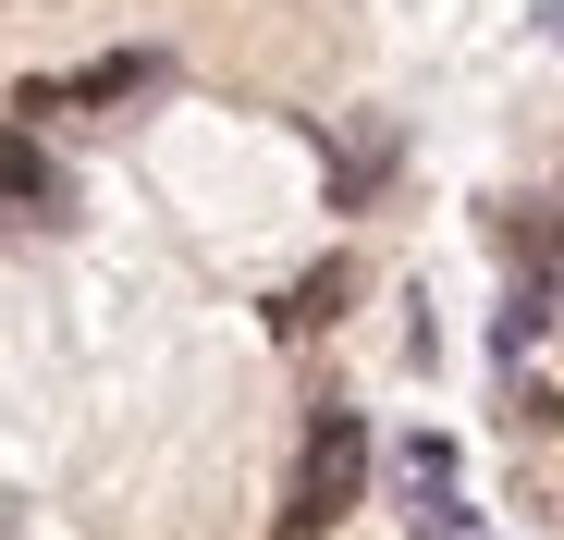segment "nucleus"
<instances>
[{
  "mask_svg": "<svg viewBox=\"0 0 564 540\" xmlns=\"http://www.w3.org/2000/svg\"><path fill=\"white\" fill-rule=\"evenodd\" d=\"M552 37H564V0H552Z\"/></svg>",
  "mask_w": 564,
  "mask_h": 540,
  "instance_id": "nucleus-6",
  "label": "nucleus"
},
{
  "mask_svg": "<svg viewBox=\"0 0 564 540\" xmlns=\"http://www.w3.org/2000/svg\"><path fill=\"white\" fill-rule=\"evenodd\" d=\"M393 492H405V516L442 540V528H454V442H405V455H393Z\"/></svg>",
  "mask_w": 564,
  "mask_h": 540,
  "instance_id": "nucleus-3",
  "label": "nucleus"
},
{
  "mask_svg": "<svg viewBox=\"0 0 564 540\" xmlns=\"http://www.w3.org/2000/svg\"><path fill=\"white\" fill-rule=\"evenodd\" d=\"M0 209H37V222L62 209V172H50V160H37L25 136H13V148H0Z\"/></svg>",
  "mask_w": 564,
  "mask_h": 540,
  "instance_id": "nucleus-4",
  "label": "nucleus"
},
{
  "mask_svg": "<svg viewBox=\"0 0 564 540\" xmlns=\"http://www.w3.org/2000/svg\"><path fill=\"white\" fill-rule=\"evenodd\" d=\"M148 86H160V62H148V50H123V62L74 74V86H13V123L37 136V123H62V111H111V99H148Z\"/></svg>",
  "mask_w": 564,
  "mask_h": 540,
  "instance_id": "nucleus-2",
  "label": "nucleus"
},
{
  "mask_svg": "<svg viewBox=\"0 0 564 540\" xmlns=\"http://www.w3.org/2000/svg\"><path fill=\"white\" fill-rule=\"evenodd\" d=\"M356 479H368V418L356 406H319L307 418V442H295V479H282V540H319V528H344V504H356Z\"/></svg>",
  "mask_w": 564,
  "mask_h": 540,
  "instance_id": "nucleus-1",
  "label": "nucleus"
},
{
  "mask_svg": "<svg viewBox=\"0 0 564 540\" xmlns=\"http://www.w3.org/2000/svg\"><path fill=\"white\" fill-rule=\"evenodd\" d=\"M332 307H344V270H307V283H295V295L270 307V332H282V344H307V332H319Z\"/></svg>",
  "mask_w": 564,
  "mask_h": 540,
  "instance_id": "nucleus-5",
  "label": "nucleus"
}]
</instances>
